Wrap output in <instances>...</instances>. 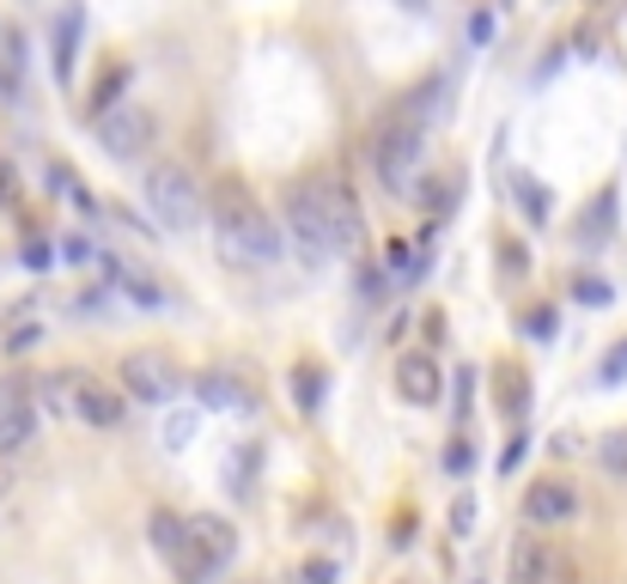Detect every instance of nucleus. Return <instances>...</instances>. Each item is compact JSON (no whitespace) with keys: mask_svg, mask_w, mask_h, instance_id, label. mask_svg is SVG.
Returning <instances> with one entry per match:
<instances>
[{"mask_svg":"<svg viewBox=\"0 0 627 584\" xmlns=\"http://www.w3.org/2000/svg\"><path fill=\"white\" fill-rule=\"evenodd\" d=\"M323 390H329V378H323V366H311V359H299V366H292V402H299L305 415H317V408H323Z\"/></svg>","mask_w":627,"mask_h":584,"instance_id":"nucleus-15","label":"nucleus"},{"mask_svg":"<svg viewBox=\"0 0 627 584\" xmlns=\"http://www.w3.org/2000/svg\"><path fill=\"white\" fill-rule=\"evenodd\" d=\"M79 31H86V7L67 0L62 13H55V37H49V62H55V79H74V62H79Z\"/></svg>","mask_w":627,"mask_h":584,"instance_id":"nucleus-11","label":"nucleus"},{"mask_svg":"<svg viewBox=\"0 0 627 584\" xmlns=\"http://www.w3.org/2000/svg\"><path fill=\"white\" fill-rule=\"evenodd\" d=\"M123 390L135 402H171L184 390V366L165 354V347H135L123 359Z\"/></svg>","mask_w":627,"mask_h":584,"instance_id":"nucleus-4","label":"nucleus"},{"mask_svg":"<svg viewBox=\"0 0 627 584\" xmlns=\"http://www.w3.org/2000/svg\"><path fill=\"white\" fill-rule=\"evenodd\" d=\"M201 402H208V408H250V396H244V384H231L226 371H208V378H201Z\"/></svg>","mask_w":627,"mask_h":584,"instance_id":"nucleus-16","label":"nucleus"},{"mask_svg":"<svg viewBox=\"0 0 627 584\" xmlns=\"http://www.w3.org/2000/svg\"><path fill=\"white\" fill-rule=\"evenodd\" d=\"M153 135H159V123H153V110H147V104H116L110 116H98V147L116 153V158L147 153Z\"/></svg>","mask_w":627,"mask_h":584,"instance_id":"nucleus-7","label":"nucleus"},{"mask_svg":"<svg viewBox=\"0 0 627 584\" xmlns=\"http://www.w3.org/2000/svg\"><path fill=\"white\" fill-rule=\"evenodd\" d=\"M366 158H372V170H378V183H390L402 195V189H414V170L427 158V128L414 123V116H402V110L384 116L366 135Z\"/></svg>","mask_w":627,"mask_h":584,"instance_id":"nucleus-2","label":"nucleus"},{"mask_svg":"<svg viewBox=\"0 0 627 584\" xmlns=\"http://www.w3.org/2000/svg\"><path fill=\"white\" fill-rule=\"evenodd\" d=\"M573 299H579V305H610V287H603V280H573Z\"/></svg>","mask_w":627,"mask_h":584,"instance_id":"nucleus-26","label":"nucleus"},{"mask_svg":"<svg viewBox=\"0 0 627 584\" xmlns=\"http://www.w3.org/2000/svg\"><path fill=\"white\" fill-rule=\"evenodd\" d=\"M311 189H317V207H323V219H329L336 256H360V250H366V214H360V195H353L341 177H329V183H311Z\"/></svg>","mask_w":627,"mask_h":584,"instance_id":"nucleus-6","label":"nucleus"},{"mask_svg":"<svg viewBox=\"0 0 627 584\" xmlns=\"http://www.w3.org/2000/svg\"><path fill=\"white\" fill-rule=\"evenodd\" d=\"M573 560L561 554V542L549 536H518L512 542V584H566Z\"/></svg>","mask_w":627,"mask_h":584,"instance_id":"nucleus-8","label":"nucleus"},{"mask_svg":"<svg viewBox=\"0 0 627 584\" xmlns=\"http://www.w3.org/2000/svg\"><path fill=\"white\" fill-rule=\"evenodd\" d=\"M49 262H55V250H49L43 238H32V244H25V268H49Z\"/></svg>","mask_w":627,"mask_h":584,"instance_id":"nucleus-32","label":"nucleus"},{"mask_svg":"<svg viewBox=\"0 0 627 584\" xmlns=\"http://www.w3.org/2000/svg\"><path fill=\"white\" fill-rule=\"evenodd\" d=\"M189 536L208 548V560L214 567H226L231 554H238V536H231V523L226 518H214V511H201V518H189Z\"/></svg>","mask_w":627,"mask_h":584,"instance_id":"nucleus-13","label":"nucleus"},{"mask_svg":"<svg viewBox=\"0 0 627 584\" xmlns=\"http://www.w3.org/2000/svg\"><path fill=\"white\" fill-rule=\"evenodd\" d=\"M49 183L62 189V195H67V201H74V207H79V214H98V201H92V189L79 183V177H74V170H67V165H49Z\"/></svg>","mask_w":627,"mask_h":584,"instance_id":"nucleus-19","label":"nucleus"},{"mask_svg":"<svg viewBox=\"0 0 627 584\" xmlns=\"http://www.w3.org/2000/svg\"><path fill=\"white\" fill-rule=\"evenodd\" d=\"M597 462L627 481V432H603V439H597Z\"/></svg>","mask_w":627,"mask_h":584,"instance_id":"nucleus-21","label":"nucleus"},{"mask_svg":"<svg viewBox=\"0 0 627 584\" xmlns=\"http://www.w3.org/2000/svg\"><path fill=\"white\" fill-rule=\"evenodd\" d=\"M451 189H457V177H427V183H414V201L432 207V214H444V207H451Z\"/></svg>","mask_w":627,"mask_h":584,"instance_id":"nucleus-22","label":"nucleus"},{"mask_svg":"<svg viewBox=\"0 0 627 584\" xmlns=\"http://www.w3.org/2000/svg\"><path fill=\"white\" fill-rule=\"evenodd\" d=\"M610 219H615V195L603 189V195L585 207V219H579V238H585V250H597L603 244V231H610Z\"/></svg>","mask_w":627,"mask_h":584,"instance_id":"nucleus-18","label":"nucleus"},{"mask_svg":"<svg viewBox=\"0 0 627 584\" xmlns=\"http://www.w3.org/2000/svg\"><path fill=\"white\" fill-rule=\"evenodd\" d=\"M402 7H409V13H421V7H427V0H402Z\"/></svg>","mask_w":627,"mask_h":584,"instance_id":"nucleus-38","label":"nucleus"},{"mask_svg":"<svg viewBox=\"0 0 627 584\" xmlns=\"http://www.w3.org/2000/svg\"><path fill=\"white\" fill-rule=\"evenodd\" d=\"M530 335H554V310H530Z\"/></svg>","mask_w":627,"mask_h":584,"instance_id":"nucleus-36","label":"nucleus"},{"mask_svg":"<svg viewBox=\"0 0 627 584\" xmlns=\"http://www.w3.org/2000/svg\"><path fill=\"white\" fill-rule=\"evenodd\" d=\"M214 226H220V244L231 256H250V262H280L287 256V231L262 214L244 189H220L214 195Z\"/></svg>","mask_w":627,"mask_h":584,"instance_id":"nucleus-1","label":"nucleus"},{"mask_svg":"<svg viewBox=\"0 0 627 584\" xmlns=\"http://www.w3.org/2000/svg\"><path fill=\"white\" fill-rule=\"evenodd\" d=\"M360 299H366V305H384V299H390V275L372 268V262H360Z\"/></svg>","mask_w":627,"mask_h":584,"instance_id":"nucleus-23","label":"nucleus"},{"mask_svg":"<svg viewBox=\"0 0 627 584\" xmlns=\"http://www.w3.org/2000/svg\"><path fill=\"white\" fill-rule=\"evenodd\" d=\"M147 530H153V548H159V554H165V560H171V554L184 548V536H189V518H177V511H165V506H159Z\"/></svg>","mask_w":627,"mask_h":584,"instance_id":"nucleus-17","label":"nucleus"},{"mask_svg":"<svg viewBox=\"0 0 627 584\" xmlns=\"http://www.w3.org/2000/svg\"><path fill=\"white\" fill-rule=\"evenodd\" d=\"M397 390H402V402H414V408H432L439 390H444L439 359H432V354H402L397 359Z\"/></svg>","mask_w":627,"mask_h":584,"instance_id":"nucleus-10","label":"nucleus"},{"mask_svg":"<svg viewBox=\"0 0 627 584\" xmlns=\"http://www.w3.org/2000/svg\"><path fill=\"white\" fill-rule=\"evenodd\" d=\"M140 195H147V207H153L159 226H171V231H196L201 226V189H196V177H189L184 165H153L147 170V183H140Z\"/></svg>","mask_w":627,"mask_h":584,"instance_id":"nucleus-3","label":"nucleus"},{"mask_svg":"<svg viewBox=\"0 0 627 584\" xmlns=\"http://www.w3.org/2000/svg\"><path fill=\"white\" fill-rule=\"evenodd\" d=\"M524 518L536 523V530H554V523H573L579 518V487L561 475H542L524 487Z\"/></svg>","mask_w":627,"mask_h":584,"instance_id":"nucleus-9","label":"nucleus"},{"mask_svg":"<svg viewBox=\"0 0 627 584\" xmlns=\"http://www.w3.org/2000/svg\"><path fill=\"white\" fill-rule=\"evenodd\" d=\"M469 462H475V450L463 445V439H457V445H451V450H444V469H451V475H463V469H469Z\"/></svg>","mask_w":627,"mask_h":584,"instance_id":"nucleus-31","label":"nucleus"},{"mask_svg":"<svg viewBox=\"0 0 627 584\" xmlns=\"http://www.w3.org/2000/svg\"><path fill=\"white\" fill-rule=\"evenodd\" d=\"M74 415L86 420V427H98V432L123 427V390H110V384H92V378H79V390H74Z\"/></svg>","mask_w":627,"mask_h":584,"instance_id":"nucleus-12","label":"nucleus"},{"mask_svg":"<svg viewBox=\"0 0 627 584\" xmlns=\"http://www.w3.org/2000/svg\"><path fill=\"white\" fill-rule=\"evenodd\" d=\"M622 378H627V341H622V347H610L603 366H597V384H622Z\"/></svg>","mask_w":627,"mask_h":584,"instance_id":"nucleus-24","label":"nucleus"},{"mask_svg":"<svg viewBox=\"0 0 627 584\" xmlns=\"http://www.w3.org/2000/svg\"><path fill=\"white\" fill-rule=\"evenodd\" d=\"M524 450H530V432H518V439L505 445V457H500V469H505V475H512V469H518V462H524Z\"/></svg>","mask_w":627,"mask_h":584,"instance_id":"nucleus-30","label":"nucleus"},{"mask_svg":"<svg viewBox=\"0 0 627 584\" xmlns=\"http://www.w3.org/2000/svg\"><path fill=\"white\" fill-rule=\"evenodd\" d=\"M469 523H475V499H457V511H451V530H457V536H463Z\"/></svg>","mask_w":627,"mask_h":584,"instance_id":"nucleus-35","label":"nucleus"},{"mask_svg":"<svg viewBox=\"0 0 627 584\" xmlns=\"http://www.w3.org/2000/svg\"><path fill=\"white\" fill-rule=\"evenodd\" d=\"M518 268H530V256H524L518 244H500V275L512 280V275H518Z\"/></svg>","mask_w":627,"mask_h":584,"instance_id":"nucleus-29","label":"nucleus"},{"mask_svg":"<svg viewBox=\"0 0 627 584\" xmlns=\"http://www.w3.org/2000/svg\"><path fill=\"white\" fill-rule=\"evenodd\" d=\"M128 79H135V74H128L123 62H116V67H104V74H98L92 98H86V116H92V123H98V116H110V110H116V98L128 92Z\"/></svg>","mask_w":627,"mask_h":584,"instance_id":"nucleus-14","label":"nucleus"},{"mask_svg":"<svg viewBox=\"0 0 627 584\" xmlns=\"http://www.w3.org/2000/svg\"><path fill=\"white\" fill-rule=\"evenodd\" d=\"M13 201H18V189H13V170L0 165V207H13Z\"/></svg>","mask_w":627,"mask_h":584,"instance_id":"nucleus-37","label":"nucleus"},{"mask_svg":"<svg viewBox=\"0 0 627 584\" xmlns=\"http://www.w3.org/2000/svg\"><path fill=\"white\" fill-rule=\"evenodd\" d=\"M189 439H196V415H171V420H165V445L184 450Z\"/></svg>","mask_w":627,"mask_h":584,"instance_id":"nucleus-25","label":"nucleus"},{"mask_svg":"<svg viewBox=\"0 0 627 584\" xmlns=\"http://www.w3.org/2000/svg\"><path fill=\"white\" fill-rule=\"evenodd\" d=\"M493 37V13H469V43H488Z\"/></svg>","mask_w":627,"mask_h":584,"instance_id":"nucleus-33","label":"nucleus"},{"mask_svg":"<svg viewBox=\"0 0 627 584\" xmlns=\"http://www.w3.org/2000/svg\"><path fill=\"white\" fill-rule=\"evenodd\" d=\"M37 341H43V329H37V323H18L13 335H7V354H32Z\"/></svg>","mask_w":627,"mask_h":584,"instance_id":"nucleus-27","label":"nucleus"},{"mask_svg":"<svg viewBox=\"0 0 627 584\" xmlns=\"http://www.w3.org/2000/svg\"><path fill=\"white\" fill-rule=\"evenodd\" d=\"M280 214H287V244H299L305 262H329L336 256V238H329V219L317 207V189H292L280 201Z\"/></svg>","mask_w":627,"mask_h":584,"instance_id":"nucleus-5","label":"nucleus"},{"mask_svg":"<svg viewBox=\"0 0 627 584\" xmlns=\"http://www.w3.org/2000/svg\"><path fill=\"white\" fill-rule=\"evenodd\" d=\"M62 256L67 262H98V244L92 238H62Z\"/></svg>","mask_w":627,"mask_h":584,"instance_id":"nucleus-28","label":"nucleus"},{"mask_svg":"<svg viewBox=\"0 0 627 584\" xmlns=\"http://www.w3.org/2000/svg\"><path fill=\"white\" fill-rule=\"evenodd\" d=\"M512 189H518V207H530V226H542L549 219V189L536 177H512Z\"/></svg>","mask_w":627,"mask_h":584,"instance_id":"nucleus-20","label":"nucleus"},{"mask_svg":"<svg viewBox=\"0 0 627 584\" xmlns=\"http://www.w3.org/2000/svg\"><path fill=\"white\" fill-rule=\"evenodd\" d=\"M299 579H305V584H336V567H329V560H311Z\"/></svg>","mask_w":627,"mask_h":584,"instance_id":"nucleus-34","label":"nucleus"}]
</instances>
